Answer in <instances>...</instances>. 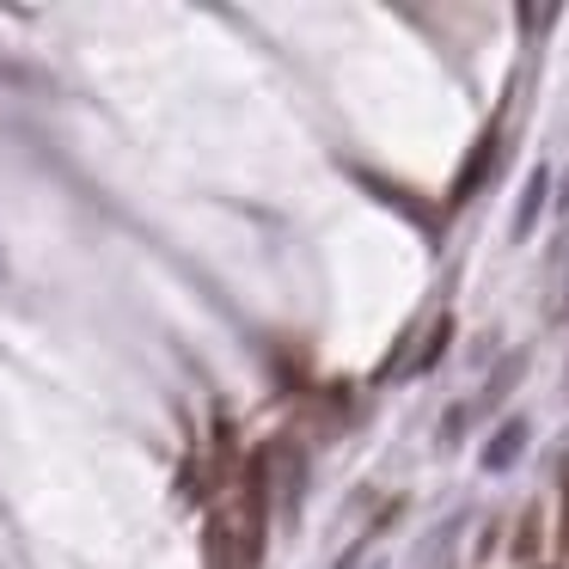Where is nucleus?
Wrapping results in <instances>:
<instances>
[{
	"label": "nucleus",
	"instance_id": "nucleus-1",
	"mask_svg": "<svg viewBox=\"0 0 569 569\" xmlns=\"http://www.w3.org/2000/svg\"><path fill=\"white\" fill-rule=\"evenodd\" d=\"M490 160H496V129H490V136L478 141V153H471V160L459 166V184H453V197H447V202H466L471 190L483 184V172H490Z\"/></svg>",
	"mask_w": 569,
	"mask_h": 569
},
{
	"label": "nucleus",
	"instance_id": "nucleus-2",
	"mask_svg": "<svg viewBox=\"0 0 569 569\" xmlns=\"http://www.w3.org/2000/svg\"><path fill=\"white\" fill-rule=\"evenodd\" d=\"M520 447H527V422H502V435H496V441L490 447H483V466H490V471H502L508 466V459H515L520 453Z\"/></svg>",
	"mask_w": 569,
	"mask_h": 569
},
{
	"label": "nucleus",
	"instance_id": "nucleus-3",
	"mask_svg": "<svg viewBox=\"0 0 569 569\" xmlns=\"http://www.w3.org/2000/svg\"><path fill=\"white\" fill-rule=\"evenodd\" d=\"M447 343H453V319H441V325H435V337L417 349V361H410V373H429L435 361H441V349H447Z\"/></svg>",
	"mask_w": 569,
	"mask_h": 569
},
{
	"label": "nucleus",
	"instance_id": "nucleus-4",
	"mask_svg": "<svg viewBox=\"0 0 569 569\" xmlns=\"http://www.w3.org/2000/svg\"><path fill=\"white\" fill-rule=\"evenodd\" d=\"M532 551H539V515H527L515 532V557H532Z\"/></svg>",
	"mask_w": 569,
	"mask_h": 569
},
{
	"label": "nucleus",
	"instance_id": "nucleus-5",
	"mask_svg": "<svg viewBox=\"0 0 569 569\" xmlns=\"http://www.w3.org/2000/svg\"><path fill=\"white\" fill-rule=\"evenodd\" d=\"M557 7H520V26H551Z\"/></svg>",
	"mask_w": 569,
	"mask_h": 569
},
{
	"label": "nucleus",
	"instance_id": "nucleus-6",
	"mask_svg": "<svg viewBox=\"0 0 569 569\" xmlns=\"http://www.w3.org/2000/svg\"><path fill=\"white\" fill-rule=\"evenodd\" d=\"M557 539H563V551H569V496H563V520H557Z\"/></svg>",
	"mask_w": 569,
	"mask_h": 569
}]
</instances>
